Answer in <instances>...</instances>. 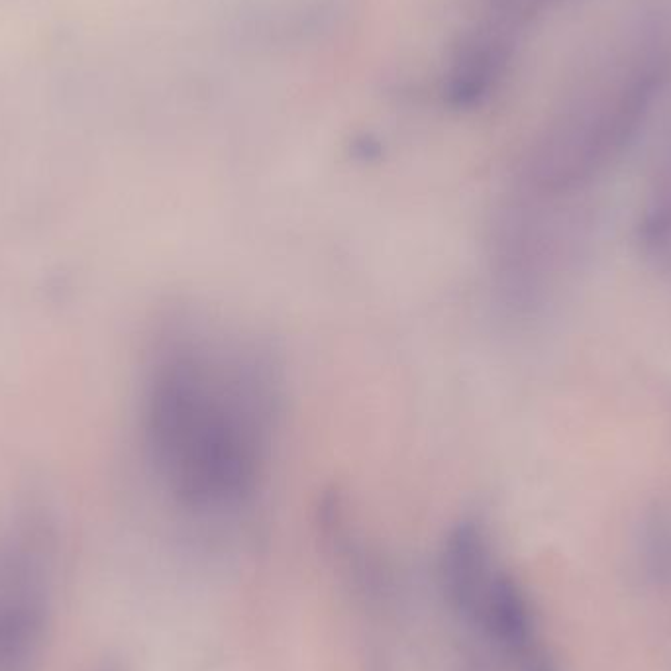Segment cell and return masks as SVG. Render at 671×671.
Masks as SVG:
<instances>
[{"instance_id":"obj_3","label":"cell","mask_w":671,"mask_h":671,"mask_svg":"<svg viewBox=\"0 0 671 671\" xmlns=\"http://www.w3.org/2000/svg\"><path fill=\"white\" fill-rule=\"evenodd\" d=\"M640 568L656 587H671V515L660 513L646 522L640 546Z\"/></svg>"},{"instance_id":"obj_2","label":"cell","mask_w":671,"mask_h":671,"mask_svg":"<svg viewBox=\"0 0 671 671\" xmlns=\"http://www.w3.org/2000/svg\"><path fill=\"white\" fill-rule=\"evenodd\" d=\"M50 544L34 522L0 542V671H32L50 622Z\"/></svg>"},{"instance_id":"obj_1","label":"cell","mask_w":671,"mask_h":671,"mask_svg":"<svg viewBox=\"0 0 671 671\" xmlns=\"http://www.w3.org/2000/svg\"><path fill=\"white\" fill-rule=\"evenodd\" d=\"M283 411V365L258 334L193 312L157 334L142 377L140 434L157 483L183 511L248 509L275 460Z\"/></svg>"}]
</instances>
